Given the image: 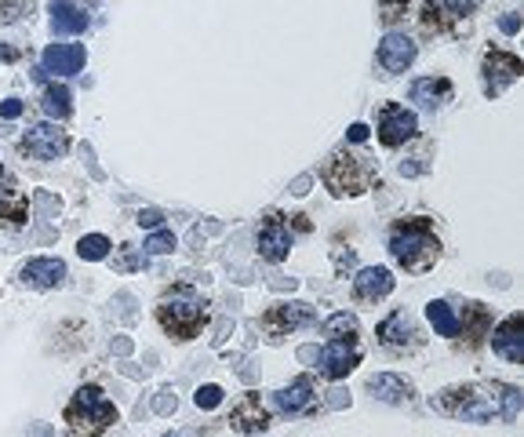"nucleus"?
<instances>
[{
	"label": "nucleus",
	"mask_w": 524,
	"mask_h": 437,
	"mask_svg": "<svg viewBox=\"0 0 524 437\" xmlns=\"http://www.w3.org/2000/svg\"><path fill=\"white\" fill-rule=\"evenodd\" d=\"M434 408L469 423H488V419L513 423L520 412V390L506 387V382H466V387L441 390L434 398Z\"/></svg>",
	"instance_id": "nucleus-1"
},
{
	"label": "nucleus",
	"mask_w": 524,
	"mask_h": 437,
	"mask_svg": "<svg viewBox=\"0 0 524 437\" xmlns=\"http://www.w3.org/2000/svg\"><path fill=\"white\" fill-rule=\"evenodd\" d=\"M390 255L408 273H427L441 262V237L434 234V223L427 215L397 218L390 227Z\"/></svg>",
	"instance_id": "nucleus-2"
},
{
	"label": "nucleus",
	"mask_w": 524,
	"mask_h": 437,
	"mask_svg": "<svg viewBox=\"0 0 524 437\" xmlns=\"http://www.w3.org/2000/svg\"><path fill=\"white\" fill-rule=\"evenodd\" d=\"M156 324H161L172 339L186 343V339L204 332V324H207V299L197 296L193 288L179 285V288H172L161 303H156Z\"/></svg>",
	"instance_id": "nucleus-3"
},
{
	"label": "nucleus",
	"mask_w": 524,
	"mask_h": 437,
	"mask_svg": "<svg viewBox=\"0 0 524 437\" xmlns=\"http://www.w3.org/2000/svg\"><path fill=\"white\" fill-rule=\"evenodd\" d=\"M66 423L77 437H98L117 423V408L98 387H80L66 405Z\"/></svg>",
	"instance_id": "nucleus-4"
},
{
	"label": "nucleus",
	"mask_w": 524,
	"mask_h": 437,
	"mask_svg": "<svg viewBox=\"0 0 524 437\" xmlns=\"http://www.w3.org/2000/svg\"><path fill=\"white\" fill-rule=\"evenodd\" d=\"M372 179H376V160H368L364 153L339 150L325 164V186L335 197H357V193H364L372 186Z\"/></svg>",
	"instance_id": "nucleus-5"
},
{
	"label": "nucleus",
	"mask_w": 524,
	"mask_h": 437,
	"mask_svg": "<svg viewBox=\"0 0 524 437\" xmlns=\"http://www.w3.org/2000/svg\"><path fill=\"white\" fill-rule=\"evenodd\" d=\"M313 321H317V310H313L309 303H274L266 313L258 317V328H262V336H266L270 343H281L284 336L299 332V328H306Z\"/></svg>",
	"instance_id": "nucleus-6"
},
{
	"label": "nucleus",
	"mask_w": 524,
	"mask_h": 437,
	"mask_svg": "<svg viewBox=\"0 0 524 437\" xmlns=\"http://www.w3.org/2000/svg\"><path fill=\"white\" fill-rule=\"evenodd\" d=\"M415 135H418V121L411 109H404L401 102H386L379 109V142L386 150H397V146L411 142Z\"/></svg>",
	"instance_id": "nucleus-7"
},
{
	"label": "nucleus",
	"mask_w": 524,
	"mask_h": 437,
	"mask_svg": "<svg viewBox=\"0 0 524 437\" xmlns=\"http://www.w3.org/2000/svg\"><path fill=\"white\" fill-rule=\"evenodd\" d=\"M258 255L266 259V262H284L288 252H292V230H288V218L281 211H270L266 218H262V227H258Z\"/></svg>",
	"instance_id": "nucleus-8"
},
{
	"label": "nucleus",
	"mask_w": 524,
	"mask_h": 437,
	"mask_svg": "<svg viewBox=\"0 0 524 437\" xmlns=\"http://www.w3.org/2000/svg\"><path fill=\"white\" fill-rule=\"evenodd\" d=\"M481 73H485V95H503L520 77V59H517L513 51L492 47V51H485Z\"/></svg>",
	"instance_id": "nucleus-9"
},
{
	"label": "nucleus",
	"mask_w": 524,
	"mask_h": 437,
	"mask_svg": "<svg viewBox=\"0 0 524 437\" xmlns=\"http://www.w3.org/2000/svg\"><path fill=\"white\" fill-rule=\"evenodd\" d=\"M19 150H22L26 157H37V160H59V157H66L70 139H66V132L55 128V124H37V128H30V132L22 135Z\"/></svg>",
	"instance_id": "nucleus-10"
},
{
	"label": "nucleus",
	"mask_w": 524,
	"mask_h": 437,
	"mask_svg": "<svg viewBox=\"0 0 524 437\" xmlns=\"http://www.w3.org/2000/svg\"><path fill=\"white\" fill-rule=\"evenodd\" d=\"M466 15H474V0H423V19L427 30L434 33H452Z\"/></svg>",
	"instance_id": "nucleus-11"
},
{
	"label": "nucleus",
	"mask_w": 524,
	"mask_h": 437,
	"mask_svg": "<svg viewBox=\"0 0 524 437\" xmlns=\"http://www.w3.org/2000/svg\"><path fill=\"white\" fill-rule=\"evenodd\" d=\"M376 336H379V343L386 347V350H393V354H404V350H415L418 343H423V336H418V328H415V321L404 313V310H397V313H390L379 328H376Z\"/></svg>",
	"instance_id": "nucleus-12"
},
{
	"label": "nucleus",
	"mask_w": 524,
	"mask_h": 437,
	"mask_svg": "<svg viewBox=\"0 0 524 437\" xmlns=\"http://www.w3.org/2000/svg\"><path fill=\"white\" fill-rule=\"evenodd\" d=\"M376 59H379V66H383V77H397V73H404V70L415 63V40L390 30V33L383 37L379 51H376Z\"/></svg>",
	"instance_id": "nucleus-13"
},
{
	"label": "nucleus",
	"mask_w": 524,
	"mask_h": 437,
	"mask_svg": "<svg viewBox=\"0 0 524 437\" xmlns=\"http://www.w3.org/2000/svg\"><path fill=\"white\" fill-rule=\"evenodd\" d=\"M524 321H520V313H510L495 332H492V350L503 357V361H510V364H524Z\"/></svg>",
	"instance_id": "nucleus-14"
},
{
	"label": "nucleus",
	"mask_w": 524,
	"mask_h": 437,
	"mask_svg": "<svg viewBox=\"0 0 524 437\" xmlns=\"http://www.w3.org/2000/svg\"><path fill=\"white\" fill-rule=\"evenodd\" d=\"M19 281L26 288H59L66 281V262L63 259H30L19 266Z\"/></svg>",
	"instance_id": "nucleus-15"
},
{
	"label": "nucleus",
	"mask_w": 524,
	"mask_h": 437,
	"mask_svg": "<svg viewBox=\"0 0 524 437\" xmlns=\"http://www.w3.org/2000/svg\"><path fill=\"white\" fill-rule=\"evenodd\" d=\"M393 292V273L386 266H368L353 278V299L357 303H379Z\"/></svg>",
	"instance_id": "nucleus-16"
},
{
	"label": "nucleus",
	"mask_w": 524,
	"mask_h": 437,
	"mask_svg": "<svg viewBox=\"0 0 524 437\" xmlns=\"http://www.w3.org/2000/svg\"><path fill=\"white\" fill-rule=\"evenodd\" d=\"M84 63H88L84 44H47V47H44V70L59 73V77H73V73H80Z\"/></svg>",
	"instance_id": "nucleus-17"
},
{
	"label": "nucleus",
	"mask_w": 524,
	"mask_h": 437,
	"mask_svg": "<svg viewBox=\"0 0 524 437\" xmlns=\"http://www.w3.org/2000/svg\"><path fill=\"white\" fill-rule=\"evenodd\" d=\"M357 364H360V350H357L353 343H328V347L317 354V368H321V375H328V379H342V375H350Z\"/></svg>",
	"instance_id": "nucleus-18"
},
{
	"label": "nucleus",
	"mask_w": 524,
	"mask_h": 437,
	"mask_svg": "<svg viewBox=\"0 0 524 437\" xmlns=\"http://www.w3.org/2000/svg\"><path fill=\"white\" fill-rule=\"evenodd\" d=\"M230 423H233V430H241V433H262V430L270 426V412H266V405L258 401V394H244V398L233 405Z\"/></svg>",
	"instance_id": "nucleus-19"
},
{
	"label": "nucleus",
	"mask_w": 524,
	"mask_h": 437,
	"mask_svg": "<svg viewBox=\"0 0 524 437\" xmlns=\"http://www.w3.org/2000/svg\"><path fill=\"white\" fill-rule=\"evenodd\" d=\"M368 390H372V398H379V401H386V405H411V401H415L411 379L393 375V372L372 375V379H368Z\"/></svg>",
	"instance_id": "nucleus-20"
},
{
	"label": "nucleus",
	"mask_w": 524,
	"mask_h": 437,
	"mask_svg": "<svg viewBox=\"0 0 524 437\" xmlns=\"http://www.w3.org/2000/svg\"><path fill=\"white\" fill-rule=\"evenodd\" d=\"M452 95H455V88H452L448 77H418V81L408 88V99L418 102L423 109H441V106L452 102Z\"/></svg>",
	"instance_id": "nucleus-21"
},
{
	"label": "nucleus",
	"mask_w": 524,
	"mask_h": 437,
	"mask_svg": "<svg viewBox=\"0 0 524 437\" xmlns=\"http://www.w3.org/2000/svg\"><path fill=\"white\" fill-rule=\"evenodd\" d=\"M313 398H317V387H313L309 375H299L295 382H288L284 390H277V405H281V412H288V416L306 412V408L313 405Z\"/></svg>",
	"instance_id": "nucleus-22"
},
{
	"label": "nucleus",
	"mask_w": 524,
	"mask_h": 437,
	"mask_svg": "<svg viewBox=\"0 0 524 437\" xmlns=\"http://www.w3.org/2000/svg\"><path fill=\"white\" fill-rule=\"evenodd\" d=\"M47 15H51V33H59V37H73V33L88 30V15L77 4H66V0H55Z\"/></svg>",
	"instance_id": "nucleus-23"
},
{
	"label": "nucleus",
	"mask_w": 524,
	"mask_h": 437,
	"mask_svg": "<svg viewBox=\"0 0 524 437\" xmlns=\"http://www.w3.org/2000/svg\"><path fill=\"white\" fill-rule=\"evenodd\" d=\"M26 193L19 186H4L0 190V227H22L26 223Z\"/></svg>",
	"instance_id": "nucleus-24"
},
{
	"label": "nucleus",
	"mask_w": 524,
	"mask_h": 437,
	"mask_svg": "<svg viewBox=\"0 0 524 437\" xmlns=\"http://www.w3.org/2000/svg\"><path fill=\"white\" fill-rule=\"evenodd\" d=\"M427 317H430V324H434V332H437V336H444V339H459V313L452 310V303H444V299L427 303Z\"/></svg>",
	"instance_id": "nucleus-25"
},
{
	"label": "nucleus",
	"mask_w": 524,
	"mask_h": 437,
	"mask_svg": "<svg viewBox=\"0 0 524 437\" xmlns=\"http://www.w3.org/2000/svg\"><path fill=\"white\" fill-rule=\"evenodd\" d=\"M40 106H44V114H47L51 121H66V117H70V109H73L70 91H66L63 84H47L44 95H40Z\"/></svg>",
	"instance_id": "nucleus-26"
},
{
	"label": "nucleus",
	"mask_w": 524,
	"mask_h": 437,
	"mask_svg": "<svg viewBox=\"0 0 524 437\" xmlns=\"http://www.w3.org/2000/svg\"><path fill=\"white\" fill-rule=\"evenodd\" d=\"M357 332H360V324H357V317H353V313H332V317H328V324H325V336H328V343H353V339H357Z\"/></svg>",
	"instance_id": "nucleus-27"
},
{
	"label": "nucleus",
	"mask_w": 524,
	"mask_h": 437,
	"mask_svg": "<svg viewBox=\"0 0 524 437\" xmlns=\"http://www.w3.org/2000/svg\"><path fill=\"white\" fill-rule=\"evenodd\" d=\"M110 237H102V234H88V237H80L77 241V255L80 259H88V262H98V259H106L110 255Z\"/></svg>",
	"instance_id": "nucleus-28"
},
{
	"label": "nucleus",
	"mask_w": 524,
	"mask_h": 437,
	"mask_svg": "<svg viewBox=\"0 0 524 437\" xmlns=\"http://www.w3.org/2000/svg\"><path fill=\"white\" fill-rule=\"evenodd\" d=\"M193 401H197V408H204V412H207V408H219V405H223V387H219V382H204Z\"/></svg>",
	"instance_id": "nucleus-29"
},
{
	"label": "nucleus",
	"mask_w": 524,
	"mask_h": 437,
	"mask_svg": "<svg viewBox=\"0 0 524 437\" xmlns=\"http://www.w3.org/2000/svg\"><path fill=\"white\" fill-rule=\"evenodd\" d=\"M149 255H165V252H175V234L172 230H156L146 244H142Z\"/></svg>",
	"instance_id": "nucleus-30"
},
{
	"label": "nucleus",
	"mask_w": 524,
	"mask_h": 437,
	"mask_svg": "<svg viewBox=\"0 0 524 437\" xmlns=\"http://www.w3.org/2000/svg\"><path fill=\"white\" fill-rule=\"evenodd\" d=\"M408 4H411V0H379V19H383L386 26H393V22L408 12Z\"/></svg>",
	"instance_id": "nucleus-31"
},
{
	"label": "nucleus",
	"mask_w": 524,
	"mask_h": 437,
	"mask_svg": "<svg viewBox=\"0 0 524 437\" xmlns=\"http://www.w3.org/2000/svg\"><path fill=\"white\" fill-rule=\"evenodd\" d=\"M161 218H165V215L156 211V208H146V211H139V227H149V230H153V227H161Z\"/></svg>",
	"instance_id": "nucleus-32"
},
{
	"label": "nucleus",
	"mask_w": 524,
	"mask_h": 437,
	"mask_svg": "<svg viewBox=\"0 0 524 437\" xmlns=\"http://www.w3.org/2000/svg\"><path fill=\"white\" fill-rule=\"evenodd\" d=\"M161 416H168V412H175V394L172 390H161V398H156V405H153Z\"/></svg>",
	"instance_id": "nucleus-33"
},
{
	"label": "nucleus",
	"mask_w": 524,
	"mask_h": 437,
	"mask_svg": "<svg viewBox=\"0 0 524 437\" xmlns=\"http://www.w3.org/2000/svg\"><path fill=\"white\" fill-rule=\"evenodd\" d=\"M19 114H22V102L19 99H8L4 106H0V117H4V121H15Z\"/></svg>",
	"instance_id": "nucleus-34"
},
{
	"label": "nucleus",
	"mask_w": 524,
	"mask_h": 437,
	"mask_svg": "<svg viewBox=\"0 0 524 437\" xmlns=\"http://www.w3.org/2000/svg\"><path fill=\"white\" fill-rule=\"evenodd\" d=\"M346 135H350V142H364L372 132H368V124H350V132H346Z\"/></svg>",
	"instance_id": "nucleus-35"
},
{
	"label": "nucleus",
	"mask_w": 524,
	"mask_h": 437,
	"mask_svg": "<svg viewBox=\"0 0 524 437\" xmlns=\"http://www.w3.org/2000/svg\"><path fill=\"white\" fill-rule=\"evenodd\" d=\"M499 26H503L506 33H517V30H520V19H517V15H503V19H499Z\"/></svg>",
	"instance_id": "nucleus-36"
},
{
	"label": "nucleus",
	"mask_w": 524,
	"mask_h": 437,
	"mask_svg": "<svg viewBox=\"0 0 524 437\" xmlns=\"http://www.w3.org/2000/svg\"><path fill=\"white\" fill-rule=\"evenodd\" d=\"M0 176H4V168H0Z\"/></svg>",
	"instance_id": "nucleus-37"
}]
</instances>
